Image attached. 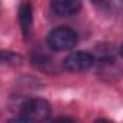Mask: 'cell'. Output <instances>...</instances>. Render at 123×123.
Segmentation results:
<instances>
[{
    "instance_id": "9",
    "label": "cell",
    "mask_w": 123,
    "mask_h": 123,
    "mask_svg": "<svg viewBox=\"0 0 123 123\" xmlns=\"http://www.w3.org/2000/svg\"><path fill=\"white\" fill-rule=\"evenodd\" d=\"M92 3L94 4H103V3H106V1H109V0H90Z\"/></svg>"
},
{
    "instance_id": "10",
    "label": "cell",
    "mask_w": 123,
    "mask_h": 123,
    "mask_svg": "<svg viewBox=\"0 0 123 123\" xmlns=\"http://www.w3.org/2000/svg\"><path fill=\"white\" fill-rule=\"evenodd\" d=\"M94 123H112V122L107 120V119H99V120H96Z\"/></svg>"
},
{
    "instance_id": "3",
    "label": "cell",
    "mask_w": 123,
    "mask_h": 123,
    "mask_svg": "<svg viewBox=\"0 0 123 123\" xmlns=\"http://www.w3.org/2000/svg\"><path fill=\"white\" fill-rule=\"evenodd\" d=\"M94 63V59L90 53L86 52H74L72 55H69L64 59V69L73 73H79V72H85L87 69H90Z\"/></svg>"
},
{
    "instance_id": "7",
    "label": "cell",
    "mask_w": 123,
    "mask_h": 123,
    "mask_svg": "<svg viewBox=\"0 0 123 123\" xmlns=\"http://www.w3.org/2000/svg\"><path fill=\"white\" fill-rule=\"evenodd\" d=\"M49 123H76V120L72 119V117H66V116H63V117H56V119L50 120Z\"/></svg>"
},
{
    "instance_id": "5",
    "label": "cell",
    "mask_w": 123,
    "mask_h": 123,
    "mask_svg": "<svg viewBox=\"0 0 123 123\" xmlns=\"http://www.w3.org/2000/svg\"><path fill=\"white\" fill-rule=\"evenodd\" d=\"M19 22H20L23 37L27 40L31 34V25H33V12H31L30 3H27V1L22 3V6L19 9Z\"/></svg>"
},
{
    "instance_id": "6",
    "label": "cell",
    "mask_w": 123,
    "mask_h": 123,
    "mask_svg": "<svg viewBox=\"0 0 123 123\" xmlns=\"http://www.w3.org/2000/svg\"><path fill=\"white\" fill-rule=\"evenodd\" d=\"M23 62V57L17 53L7 52V50H0V66L9 64V66H16Z\"/></svg>"
},
{
    "instance_id": "4",
    "label": "cell",
    "mask_w": 123,
    "mask_h": 123,
    "mask_svg": "<svg viewBox=\"0 0 123 123\" xmlns=\"http://www.w3.org/2000/svg\"><path fill=\"white\" fill-rule=\"evenodd\" d=\"M82 7V0H52V9L59 16H73Z\"/></svg>"
},
{
    "instance_id": "11",
    "label": "cell",
    "mask_w": 123,
    "mask_h": 123,
    "mask_svg": "<svg viewBox=\"0 0 123 123\" xmlns=\"http://www.w3.org/2000/svg\"><path fill=\"white\" fill-rule=\"evenodd\" d=\"M120 55H122V56H123V44H122V46H120Z\"/></svg>"
},
{
    "instance_id": "1",
    "label": "cell",
    "mask_w": 123,
    "mask_h": 123,
    "mask_svg": "<svg viewBox=\"0 0 123 123\" xmlns=\"http://www.w3.org/2000/svg\"><path fill=\"white\" fill-rule=\"evenodd\" d=\"M20 113L23 119H26L30 123L46 122L50 116V105L47 100L40 99V97L27 99L26 102L22 103Z\"/></svg>"
},
{
    "instance_id": "2",
    "label": "cell",
    "mask_w": 123,
    "mask_h": 123,
    "mask_svg": "<svg viewBox=\"0 0 123 123\" xmlns=\"http://www.w3.org/2000/svg\"><path fill=\"white\" fill-rule=\"evenodd\" d=\"M77 43L76 31L69 27H56L47 34V44L55 52H64L70 50Z\"/></svg>"
},
{
    "instance_id": "8",
    "label": "cell",
    "mask_w": 123,
    "mask_h": 123,
    "mask_svg": "<svg viewBox=\"0 0 123 123\" xmlns=\"http://www.w3.org/2000/svg\"><path fill=\"white\" fill-rule=\"evenodd\" d=\"M7 123H30V122H27V120H26V119H23V117H16V119L9 120Z\"/></svg>"
}]
</instances>
